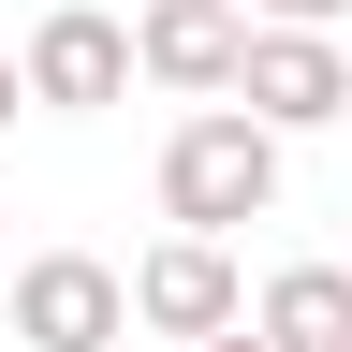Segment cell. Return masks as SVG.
<instances>
[{"instance_id":"1","label":"cell","mask_w":352,"mask_h":352,"mask_svg":"<svg viewBox=\"0 0 352 352\" xmlns=\"http://www.w3.org/2000/svg\"><path fill=\"white\" fill-rule=\"evenodd\" d=\"M264 191H279V132H264V118H191V132L162 147V206L206 220V235L264 220Z\"/></svg>"},{"instance_id":"2","label":"cell","mask_w":352,"mask_h":352,"mask_svg":"<svg viewBox=\"0 0 352 352\" xmlns=\"http://www.w3.org/2000/svg\"><path fill=\"white\" fill-rule=\"evenodd\" d=\"M15 323H30L44 352H103V338L132 323V279H118V264H88V250H44L30 279H15Z\"/></svg>"},{"instance_id":"3","label":"cell","mask_w":352,"mask_h":352,"mask_svg":"<svg viewBox=\"0 0 352 352\" xmlns=\"http://www.w3.org/2000/svg\"><path fill=\"white\" fill-rule=\"evenodd\" d=\"M250 15H235V0H162V15H147V74L162 88H250Z\"/></svg>"},{"instance_id":"4","label":"cell","mask_w":352,"mask_h":352,"mask_svg":"<svg viewBox=\"0 0 352 352\" xmlns=\"http://www.w3.org/2000/svg\"><path fill=\"white\" fill-rule=\"evenodd\" d=\"M132 308H147V323H176V338H220V323H235V264H220V235H206V220H191L176 250H147V264H132Z\"/></svg>"},{"instance_id":"5","label":"cell","mask_w":352,"mask_h":352,"mask_svg":"<svg viewBox=\"0 0 352 352\" xmlns=\"http://www.w3.org/2000/svg\"><path fill=\"white\" fill-rule=\"evenodd\" d=\"M250 103H264V118H338V103H352V74H338V44L294 15V30H264V44H250Z\"/></svg>"},{"instance_id":"6","label":"cell","mask_w":352,"mask_h":352,"mask_svg":"<svg viewBox=\"0 0 352 352\" xmlns=\"http://www.w3.org/2000/svg\"><path fill=\"white\" fill-rule=\"evenodd\" d=\"M118 74H132V30L118 15H59L30 44V88H44V103H118Z\"/></svg>"},{"instance_id":"7","label":"cell","mask_w":352,"mask_h":352,"mask_svg":"<svg viewBox=\"0 0 352 352\" xmlns=\"http://www.w3.org/2000/svg\"><path fill=\"white\" fill-rule=\"evenodd\" d=\"M264 338L279 352H352V279L338 264H294V279L264 294Z\"/></svg>"},{"instance_id":"8","label":"cell","mask_w":352,"mask_h":352,"mask_svg":"<svg viewBox=\"0 0 352 352\" xmlns=\"http://www.w3.org/2000/svg\"><path fill=\"white\" fill-rule=\"evenodd\" d=\"M206 352H279V338H250V323H220V338H206Z\"/></svg>"},{"instance_id":"9","label":"cell","mask_w":352,"mask_h":352,"mask_svg":"<svg viewBox=\"0 0 352 352\" xmlns=\"http://www.w3.org/2000/svg\"><path fill=\"white\" fill-rule=\"evenodd\" d=\"M279 15H308V30H323V15H338V0H279Z\"/></svg>"},{"instance_id":"10","label":"cell","mask_w":352,"mask_h":352,"mask_svg":"<svg viewBox=\"0 0 352 352\" xmlns=\"http://www.w3.org/2000/svg\"><path fill=\"white\" fill-rule=\"evenodd\" d=\"M0 118H15V74H0Z\"/></svg>"}]
</instances>
